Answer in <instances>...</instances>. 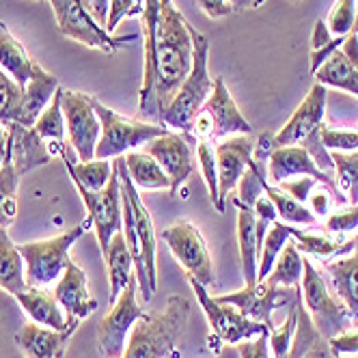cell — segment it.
Masks as SVG:
<instances>
[{"label": "cell", "mask_w": 358, "mask_h": 358, "mask_svg": "<svg viewBox=\"0 0 358 358\" xmlns=\"http://www.w3.org/2000/svg\"><path fill=\"white\" fill-rule=\"evenodd\" d=\"M145 69L138 89V110L162 123V115L192 69L194 41L188 20L173 0H145Z\"/></svg>", "instance_id": "1"}, {"label": "cell", "mask_w": 358, "mask_h": 358, "mask_svg": "<svg viewBox=\"0 0 358 358\" xmlns=\"http://www.w3.org/2000/svg\"><path fill=\"white\" fill-rule=\"evenodd\" d=\"M115 166L119 171L121 182V206H123V236L127 248L134 259V274L138 280V292L145 300H149L158 289V236L153 229L151 214L141 199V192L132 184V177L127 173L125 158H115Z\"/></svg>", "instance_id": "2"}, {"label": "cell", "mask_w": 358, "mask_h": 358, "mask_svg": "<svg viewBox=\"0 0 358 358\" xmlns=\"http://www.w3.org/2000/svg\"><path fill=\"white\" fill-rule=\"evenodd\" d=\"M192 304L184 296H171L158 313H145L130 330L127 348L121 358H169L175 343L184 335Z\"/></svg>", "instance_id": "3"}, {"label": "cell", "mask_w": 358, "mask_h": 358, "mask_svg": "<svg viewBox=\"0 0 358 358\" xmlns=\"http://www.w3.org/2000/svg\"><path fill=\"white\" fill-rule=\"evenodd\" d=\"M190 35L194 41V59H192V69L188 73V78L184 85L179 87L177 95L169 104V108L162 115V123L169 130H175L179 134H184L190 143H196L190 132L196 115L201 108L206 106V101L212 95L214 80L208 73V61H210V39L199 33L194 27H190Z\"/></svg>", "instance_id": "4"}, {"label": "cell", "mask_w": 358, "mask_h": 358, "mask_svg": "<svg viewBox=\"0 0 358 358\" xmlns=\"http://www.w3.org/2000/svg\"><path fill=\"white\" fill-rule=\"evenodd\" d=\"M302 304L309 313L317 335L324 339H332L341 332L356 326L352 311L343 304V300L330 289L324 272H320L309 257H304V274H302Z\"/></svg>", "instance_id": "5"}, {"label": "cell", "mask_w": 358, "mask_h": 358, "mask_svg": "<svg viewBox=\"0 0 358 358\" xmlns=\"http://www.w3.org/2000/svg\"><path fill=\"white\" fill-rule=\"evenodd\" d=\"M89 99L101 123V134L95 147V160H110L125 156L127 151H134L136 147L171 132L164 123H145L136 119H127L117 110L104 106L97 97L89 95Z\"/></svg>", "instance_id": "6"}, {"label": "cell", "mask_w": 358, "mask_h": 358, "mask_svg": "<svg viewBox=\"0 0 358 358\" xmlns=\"http://www.w3.org/2000/svg\"><path fill=\"white\" fill-rule=\"evenodd\" d=\"M190 287L196 296V302L201 304L203 313L208 317L210 324V348L218 354L222 343H242L252 337H259L264 332H270V328L262 322H255L246 317L240 309H236L234 304H224L218 302L216 298L210 296L208 287H203L196 278L188 276Z\"/></svg>", "instance_id": "7"}, {"label": "cell", "mask_w": 358, "mask_h": 358, "mask_svg": "<svg viewBox=\"0 0 358 358\" xmlns=\"http://www.w3.org/2000/svg\"><path fill=\"white\" fill-rule=\"evenodd\" d=\"M87 224H78L69 229V231L50 238V240H37L20 244V252L27 264V285L29 287H48L57 283L61 274L65 272L69 259V248L78 242L85 234Z\"/></svg>", "instance_id": "8"}, {"label": "cell", "mask_w": 358, "mask_h": 358, "mask_svg": "<svg viewBox=\"0 0 358 358\" xmlns=\"http://www.w3.org/2000/svg\"><path fill=\"white\" fill-rule=\"evenodd\" d=\"M250 132H252L250 121L242 115L224 80L218 76V78H214V89L210 99L194 119L190 136L194 141H210L216 145L222 138L236 134H250Z\"/></svg>", "instance_id": "9"}, {"label": "cell", "mask_w": 358, "mask_h": 358, "mask_svg": "<svg viewBox=\"0 0 358 358\" xmlns=\"http://www.w3.org/2000/svg\"><path fill=\"white\" fill-rule=\"evenodd\" d=\"M52 5L57 29L63 37H69L87 48L101 50L106 55H115L117 50L130 45V41L138 39V35L113 37L106 29H101L87 9L85 0H50Z\"/></svg>", "instance_id": "10"}, {"label": "cell", "mask_w": 358, "mask_h": 358, "mask_svg": "<svg viewBox=\"0 0 358 358\" xmlns=\"http://www.w3.org/2000/svg\"><path fill=\"white\" fill-rule=\"evenodd\" d=\"M162 240L169 244L173 257L184 268L186 276L196 278L203 287H214L216 270L208 248V242L190 220H179L162 231Z\"/></svg>", "instance_id": "11"}, {"label": "cell", "mask_w": 358, "mask_h": 358, "mask_svg": "<svg viewBox=\"0 0 358 358\" xmlns=\"http://www.w3.org/2000/svg\"><path fill=\"white\" fill-rule=\"evenodd\" d=\"M78 194L83 196V203L89 212V224L95 229V238L99 244L101 255L108 252V244L113 236L123 229V206H121V182L119 171L113 162V175L110 182L104 190H87L80 184H73Z\"/></svg>", "instance_id": "12"}, {"label": "cell", "mask_w": 358, "mask_h": 358, "mask_svg": "<svg viewBox=\"0 0 358 358\" xmlns=\"http://www.w3.org/2000/svg\"><path fill=\"white\" fill-rule=\"evenodd\" d=\"M138 280L136 274L121 292L117 302L110 306L108 315L97 326V345L104 358H121L125 352V341L130 337L132 326L145 315V309L136 300Z\"/></svg>", "instance_id": "13"}, {"label": "cell", "mask_w": 358, "mask_h": 358, "mask_svg": "<svg viewBox=\"0 0 358 358\" xmlns=\"http://www.w3.org/2000/svg\"><path fill=\"white\" fill-rule=\"evenodd\" d=\"M328 89L315 83L304 97L302 104L296 108L292 119L283 125V130L274 134V147L298 145L306 151H315L322 147V125L326 115Z\"/></svg>", "instance_id": "14"}, {"label": "cell", "mask_w": 358, "mask_h": 358, "mask_svg": "<svg viewBox=\"0 0 358 358\" xmlns=\"http://www.w3.org/2000/svg\"><path fill=\"white\" fill-rule=\"evenodd\" d=\"M67 143L73 147L76 156L80 162H89L95 158V147L101 134V123L97 113L91 106V99L87 93L63 89L61 97Z\"/></svg>", "instance_id": "15"}, {"label": "cell", "mask_w": 358, "mask_h": 358, "mask_svg": "<svg viewBox=\"0 0 358 358\" xmlns=\"http://www.w3.org/2000/svg\"><path fill=\"white\" fill-rule=\"evenodd\" d=\"M298 298H302L300 287L294 289V287H283V285H272V283H266V280H262V283L252 287L244 285V289L234 292V294L216 296L218 302L234 304L246 317L266 324L270 332L274 330L272 311L280 309V306H285V304H294Z\"/></svg>", "instance_id": "16"}, {"label": "cell", "mask_w": 358, "mask_h": 358, "mask_svg": "<svg viewBox=\"0 0 358 358\" xmlns=\"http://www.w3.org/2000/svg\"><path fill=\"white\" fill-rule=\"evenodd\" d=\"M145 153L156 160L171 179V194L175 196L194 171L192 162V143L179 132H169L145 143Z\"/></svg>", "instance_id": "17"}, {"label": "cell", "mask_w": 358, "mask_h": 358, "mask_svg": "<svg viewBox=\"0 0 358 358\" xmlns=\"http://www.w3.org/2000/svg\"><path fill=\"white\" fill-rule=\"evenodd\" d=\"M292 177H313L317 184H324L326 188H330L332 192L341 196V192L337 190L335 177L320 171L315 160L311 158V153L304 147H298V145L276 147L270 153V160H268V184L278 186L280 182H285V179H292Z\"/></svg>", "instance_id": "18"}, {"label": "cell", "mask_w": 358, "mask_h": 358, "mask_svg": "<svg viewBox=\"0 0 358 358\" xmlns=\"http://www.w3.org/2000/svg\"><path fill=\"white\" fill-rule=\"evenodd\" d=\"M9 145L7 151L11 156V162L20 175H27L37 166H43L55 156H61L67 143L57 145L41 138L33 127H24L20 123H9Z\"/></svg>", "instance_id": "19"}, {"label": "cell", "mask_w": 358, "mask_h": 358, "mask_svg": "<svg viewBox=\"0 0 358 358\" xmlns=\"http://www.w3.org/2000/svg\"><path fill=\"white\" fill-rule=\"evenodd\" d=\"M255 143L250 134H236L216 143V162H218V194L220 203L227 206V199L236 188L240 177L252 162Z\"/></svg>", "instance_id": "20"}, {"label": "cell", "mask_w": 358, "mask_h": 358, "mask_svg": "<svg viewBox=\"0 0 358 358\" xmlns=\"http://www.w3.org/2000/svg\"><path fill=\"white\" fill-rule=\"evenodd\" d=\"M55 298L65 311L67 328L73 330H78L80 322L97 311V300L89 294L87 287V274L80 266H76V262H69L65 272L61 274L55 287Z\"/></svg>", "instance_id": "21"}, {"label": "cell", "mask_w": 358, "mask_h": 358, "mask_svg": "<svg viewBox=\"0 0 358 358\" xmlns=\"http://www.w3.org/2000/svg\"><path fill=\"white\" fill-rule=\"evenodd\" d=\"M73 332V328L55 330L35 322H27L17 330L15 343L24 358H63Z\"/></svg>", "instance_id": "22"}, {"label": "cell", "mask_w": 358, "mask_h": 358, "mask_svg": "<svg viewBox=\"0 0 358 358\" xmlns=\"http://www.w3.org/2000/svg\"><path fill=\"white\" fill-rule=\"evenodd\" d=\"M324 272L328 274V285L335 292L358 324V252L343 255V257L326 259Z\"/></svg>", "instance_id": "23"}, {"label": "cell", "mask_w": 358, "mask_h": 358, "mask_svg": "<svg viewBox=\"0 0 358 358\" xmlns=\"http://www.w3.org/2000/svg\"><path fill=\"white\" fill-rule=\"evenodd\" d=\"M61 89L59 78L45 71L41 65L35 67V73L31 76V80L24 85V97H22V117L20 125L33 127L39 115L50 106V101Z\"/></svg>", "instance_id": "24"}, {"label": "cell", "mask_w": 358, "mask_h": 358, "mask_svg": "<svg viewBox=\"0 0 358 358\" xmlns=\"http://www.w3.org/2000/svg\"><path fill=\"white\" fill-rule=\"evenodd\" d=\"M238 208V246H240V264L244 285H257V270H259V255L262 248L257 244V218L252 208L234 201Z\"/></svg>", "instance_id": "25"}, {"label": "cell", "mask_w": 358, "mask_h": 358, "mask_svg": "<svg viewBox=\"0 0 358 358\" xmlns=\"http://www.w3.org/2000/svg\"><path fill=\"white\" fill-rule=\"evenodd\" d=\"M17 304L24 309V313L29 315L31 322L45 326V328H55V330H65L67 328V317L63 306L55 298V292L50 294L43 287H27L13 296Z\"/></svg>", "instance_id": "26"}, {"label": "cell", "mask_w": 358, "mask_h": 358, "mask_svg": "<svg viewBox=\"0 0 358 358\" xmlns=\"http://www.w3.org/2000/svg\"><path fill=\"white\" fill-rule=\"evenodd\" d=\"M37 63L31 59V55L7 29L5 22H0V69L24 89L31 80V76L35 73Z\"/></svg>", "instance_id": "27"}, {"label": "cell", "mask_w": 358, "mask_h": 358, "mask_svg": "<svg viewBox=\"0 0 358 358\" xmlns=\"http://www.w3.org/2000/svg\"><path fill=\"white\" fill-rule=\"evenodd\" d=\"M106 266H108V278H110V304L117 302V298L121 296V292L127 287V283L134 276V259L132 252L127 248L123 229L117 231L108 244V252L104 255Z\"/></svg>", "instance_id": "28"}, {"label": "cell", "mask_w": 358, "mask_h": 358, "mask_svg": "<svg viewBox=\"0 0 358 358\" xmlns=\"http://www.w3.org/2000/svg\"><path fill=\"white\" fill-rule=\"evenodd\" d=\"M24 257L17 244L11 240L9 231L0 227V289L17 296L27 285V274H24Z\"/></svg>", "instance_id": "29"}, {"label": "cell", "mask_w": 358, "mask_h": 358, "mask_svg": "<svg viewBox=\"0 0 358 358\" xmlns=\"http://www.w3.org/2000/svg\"><path fill=\"white\" fill-rule=\"evenodd\" d=\"M127 173L132 177V184L136 190H169L171 192V179L164 169L153 160L145 151H127L125 153Z\"/></svg>", "instance_id": "30"}, {"label": "cell", "mask_w": 358, "mask_h": 358, "mask_svg": "<svg viewBox=\"0 0 358 358\" xmlns=\"http://www.w3.org/2000/svg\"><path fill=\"white\" fill-rule=\"evenodd\" d=\"M313 76H315V83L324 85L326 89L328 87L341 89L358 97V69L348 61V57L341 52V48L337 52H332L328 61Z\"/></svg>", "instance_id": "31"}, {"label": "cell", "mask_w": 358, "mask_h": 358, "mask_svg": "<svg viewBox=\"0 0 358 358\" xmlns=\"http://www.w3.org/2000/svg\"><path fill=\"white\" fill-rule=\"evenodd\" d=\"M296 248L302 255H311V257H320V259H335V257H343V255L354 252V238L352 240H335L326 234H309L302 231V229H296L294 238Z\"/></svg>", "instance_id": "32"}, {"label": "cell", "mask_w": 358, "mask_h": 358, "mask_svg": "<svg viewBox=\"0 0 358 358\" xmlns=\"http://www.w3.org/2000/svg\"><path fill=\"white\" fill-rule=\"evenodd\" d=\"M302 274H304V257H302V252L296 248V242L289 240L285 244L283 252L278 255L272 272L266 276V283L298 289L302 285Z\"/></svg>", "instance_id": "33"}, {"label": "cell", "mask_w": 358, "mask_h": 358, "mask_svg": "<svg viewBox=\"0 0 358 358\" xmlns=\"http://www.w3.org/2000/svg\"><path fill=\"white\" fill-rule=\"evenodd\" d=\"M264 194L270 196V201L274 203L278 218L287 222V224H300V227H313L317 224V216L304 206V203L296 201L294 196H289L287 192H283L278 186H270L266 184Z\"/></svg>", "instance_id": "34"}, {"label": "cell", "mask_w": 358, "mask_h": 358, "mask_svg": "<svg viewBox=\"0 0 358 358\" xmlns=\"http://www.w3.org/2000/svg\"><path fill=\"white\" fill-rule=\"evenodd\" d=\"M335 162L337 190L348 206H358V149L356 151H330Z\"/></svg>", "instance_id": "35"}, {"label": "cell", "mask_w": 358, "mask_h": 358, "mask_svg": "<svg viewBox=\"0 0 358 358\" xmlns=\"http://www.w3.org/2000/svg\"><path fill=\"white\" fill-rule=\"evenodd\" d=\"M294 231L296 227L283 222V220H276L272 222L270 231L266 234V240H264V246H262V255H259V270H257V283L266 280V276L272 272L278 255L283 252L285 244L294 238Z\"/></svg>", "instance_id": "36"}, {"label": "cell", "mask_w": 358, "mask_h": 358, "mask_svg": "<svg viewBox=\"0 0 358 358\" xmlns=\"http://www.w3.org/2000/svg\"><path fill=\"white\" fill-rule=\"evenodd\" d=\"M20 173L15 171L9 151H5V164L0 169V227H11L17 216V186Z\"/></svg>", "instance_id": "37"}, {"label": "cell", "mask_w": 358, "mask_h": 358, "mask_svg": "<svg viewBox=\"0 0 358 358\" xmlns=\"http://www.w3.org/2000/svg\"><path fill=\"white\" fill-rule=\"evenodd\" d=\"M61 97H63V89L57 91V95L52 97V101H50V106L39 115V119L35 121L33 125V130L50 141V143H57V145H63L67 143L65 141V117H63V106H61Z\"/></svg>", "instance_id": "38"}, {"label": "cell", "mask_w": 358, "mask_h": 358, "mask_svg": "<svg viewBox=\"0 0 358 358\" xmlns=\"http://www.w3.org/2000/svg\"><path fill=\"white\" fill-rule=\"evenodd\" d=\"M196 158L203 171V179H206L208 190H210V199L212 206L216 208L218 214L224 212V206L220 203V194H218V162H216V145L210 141H196Z\"/></svg>", "instance_id": "39"}, {"label": "cell", "mask_w": 358, "mask_h": 358, "mask_svg": "<svg viewBox=\"0 0 358 358\" xmlns=\"http://www.w3.org/2000/svg\"><path fill=\"white\" fill-rule=\"evenodd\" d=\"M24 89L0 69V123H20Z\"/></svg>", "instance_id": "40"}, {"label": "cell", "mask_w": 358, "mask_h": 358, "mask_svg": "<svg viewBox=\"0 0 358 358\" xmlns=\"http://www.w3.org/2000/svg\"><path fill=\"white\" fill-rule=\"evenodd\" d=\"M296 313H298V322H296V330H294V339L289 345V358H304L309 354V350L317 343V330L306 313L302 298L296 300Z\"/></svg>", "instance_id": "41"}, {"label": "cell", "mask_w": 358, "mask_h": 358, "mask_svg": "<svg viewBox=\"0 0 358 358\" xmlns=\"http://www.w3.org/2000/svg\"><path fill=\"white\" fill-rule=\"evenodd\" d=\"M345 37H335L324 20H317L315 27H313V37H311V76L328 61V57L332 52H337V50L343 45Z\"/></svg>", "instance_id": "42"}, {"label": "cell", "mask_w": 358, "mask_h": 358, "mask_svg": "<svg viewBox=\"0 0 358 358\" xmlns=\"http://www.w3.org/2000/svg\"><path fill=\"white\" fill-rule=\"evenodd\" d=\"M356 15H358L356 0H337L324 22L335 37H348L354 31Z\"/></svg>", "instance_id": "43"}, {"label": "cell", "mask_w": 358, "mask_h": 358, "mask_svg": "<svg viewBox=\"0 0 358 358\" xmlns=\"http://www.w3.org/2000/svg\"><path fill=\"white\" fill-rule=\"evenodd\" d=\"M322 143L328 151H356L358 130H335L322 125Z\"/></svg>", "instance_id": "44"}, {"label": "cell", "mask_w": 358, "mask_h": 358, "mask_svg": "<svg viewBox=\"0 0 358 358\" xmlns=\"http://www.w3.org/2000/svg\"><path fill=\"white\" fill-rule=\"evenodd\" d=\"M143 11H145V0H110V13H108L106 31L113 35V31L123 20L143 15Z\"/></svg>", "instance_id": "45"}, {"label": "cell", "mask_w": 358, "mask_h": 358, "mask_svg": "<svg viewBox=\"0 0 358 358\" xmlns=\"http://www.w3.org/2000/svg\"><path fill=\"white\" fill-rule=\"evenodd\" d=\"M326 229L330 234L345 236L358 229V206H345L339 212H332L326 218Z\"/></svg>", "instance_id": "46"}, {"label": "cell", "mask_w": 358, "mask_h": 358, "mask_svg": "<svg viewBox=\"0 0 358 358\" xmlns=\"http://www.w3.org/2000/svg\"><path fill=\"white\" fill-rule=\"evenodd\" d=\"M330 341V352L335 358H352L358 356V324L352 326L350 330L341 332V335L328 339Z\"/></svg>", "instance_id": "47"}, {"label": "cell", "mask_w": 358, "mask_h": 358, "mask_svg": "<svg viewBox=\"0 0 358 358\" xmlns=\"http://www.w3.org/2000/svg\"><path fill=\"white\" fill-rule=\"evenodd\" d=\"M315 184L317 182L313 177H296V179H285V182H280L278 188L306 206V201H309V194L315 188Z\"/></svg>", "instance_id": "48"}, {"label": "cell", "mask_w": 358, "mask_h": 358, "mask_svg": "<svg viewBox=\"0 0 358 358\" xmlns=\"http://www.w3.org/2000/svg\"><path fill=\"white\" fill-rule=\"evenodd\" d=\"M238 354H240V358H272L270 332H264V335H259V337L240 343Z\"/></svg>", "instance_id": "49"}, {"label": "cell", "mask_w": 358, "mask_h": 358, "mask_svg": "<svg viewBox=\"0 0 358 358\" xmlns=\"http://www.w3.org/2000/svg\"><path fill=\"white\" fill-rule=\"evenodd\" d=\"M194 3L203 9V13H206L208 17H212V20L227 17V15L234 13L231 5H229V0H194Z\"/></svg>", "instance_id": "50"}, {"label": "cell", "mask_w": 358, "mask_h": 358, "mask_svg": "<svg viewBox=\"0 0 358 358\" xmlns=\"http://www.w3.org/2000/svg\"><path fill=\"white\" fill-rule=\"evenodd\" d=\"M252 212L255 216H257V220H266V222H276L278 220V214H276V208H274V203L270 201V196L262 194L257 199V203L252 206Z\"/></svg>", "instance_id": "51"}, {"label": "cell", "mask_w": 358, "mask_h": 358, "mask_svg": "<svg viewBox=\"0 0 358 358\" xmlns=\"http://www.w3.org/2000/svg\"><path fill=\"white\" fill-rule=\"evenodd\" d=\"M87 9L95 17V22L101 29H106L108 24V13H110V0H85Z\"/></svg>", "instance_id": "52"}, {"label": "cell", "mask_w": 358, "mask_h": 358, "mask_svg": "<svg viewBox=\"0 0 358 358\" xmlns=\"http://www.w3.org/2000/svg\"><path fill=\"white\" fill-rule=\"evenodd\" d=\"M341 52L348 57V61L358 69V35L356 33H350L341 45Z\"/></svg>", "instance_id": "53"}, {"label": "cell", "mask_w": 358, "mask_h": 358, "mask_svg": "<svg viewBox=\"0 0 358 358\" xmlns=\"http://www.w3.org/2000/svg\"><path fill=\"white\" fill-rule=\"evenodd\" d=\"M229 5H231L234 13H240L246 9H255V0H229Z\"/></svg>", "instance_id": "54"}, {"label": "cell", "mask_w": 358, "mask_h": 358, "mask_svg": "<svg viewBox=\"0 0 358 358\" xmlns=\"http://www.w3.org/2000/svg\"><path fill=\"white\" fill-rule=\"evenodd\" d=\"M9 145V127H5V123H0V151H7Z\"/></svg>", "instance_id": "55"}, {"label": "cell", "mask_w": 358, "mask_h": 358, "mask_svg": "<svg viewBox=\"0 0 358 358\" xmlns=\"http://www.w3.org/2000/svg\"><path fill=\"white\" fill-rule=\"evenodd\" d=\"M356 9H358V0H356ZM352 33L358 35V15H356V24H354V31H352Z\"/></svg>", "instance_id": "56"}, {"label": "cell", "mask_w": 358, "mask_h": 358, "mask_svg": "<svg viewBox=\"0 0 358 358\" xmlns=\"http://www.w3.org/2000/svg\"><path fill=\"white\" fill-rule=\"evenodd\" d=\"M3 164H5V153L0 151V169H3Z\"/></svg>", "instance_id": "57"}, {"label": "cell", "mask_w": 358, "mask_h": 358, "mask_svg": "<svg viewBox=\"0 0 358 358\" xmlns=\"http://www.w3.org/2000/svg\"><path fill=\"white\" fill-rule=\"evenodd\" d=\"M266 3V0H255V9H257V7H262Z\"/></svg>", "instance_id": "58"}, {"label": "cell", "mask_w": 358, "mask_h": 358, "mask_svg": "<svg viewBox=\"0 0 358 358\" xmlns=\"http://www.w3.org/2000/svg\"><path fill=\"white\" fill-rule=\"evenodd\" d=\"M354 242H356V246H354V250H356V252H358V236H356V238H354Z\"/></svg>", "instance_id": "59"}, {"label": "cell", "mask_w": 358, "mask_h": 358, "mask_svg": "<svg viewBox=\"0 0 358 358\" xmlns=\"http://www.w3.org/2000/svg\"><path fill=\"white\" fill-rule=\"evenodd\" d=\"M292 3H300V0H292Z\"/></svg>", "instance_id": "60"}]
</instances>
